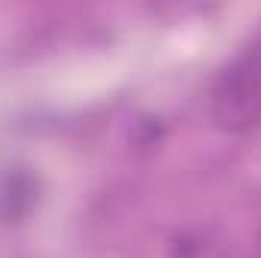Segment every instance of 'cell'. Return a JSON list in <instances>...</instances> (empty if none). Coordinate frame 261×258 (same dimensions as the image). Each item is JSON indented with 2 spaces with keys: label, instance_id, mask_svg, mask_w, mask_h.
<instances>
[{
  "label": "cell",
  "instance_id": "obj_1",
  "mask_svg": "<svg viewBox=\"0 0 261 258\" xmlns=\"http://www.w3.org/2000/svg\"><path fill=\"white\" fill-rule=\"evenodd\" d=\"M210 113L228 134H243L261 125V46L243 52L219 73Z\"/></svg>",
  "mask_w": 261,
  "mask_h": 258
}]
</instances>
